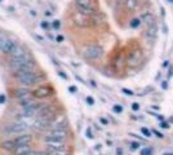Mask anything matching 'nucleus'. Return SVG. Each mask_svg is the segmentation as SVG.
I'll return each mask as SVG.
<instances>
[{"label":"nucleus","mask_w":173,"mask_h":155,"mask_svg":"<svg viewBox=\"0 0 173 155\" xmlns=\"http://www.w3.org/2000/svg\"><path fill=\"white\" fill-rule=\"evenodd\" d=\"M16 80L18 82L22 87H29V85L32 84H38L45 80V75L44 74H38L35 73H29V74H20V75H16Z\"/></svg>","instance_id":"1"},{"label":"nucleus","mask_w":173,"mask_h":155,"mask_svg":"<svg viewBox=\"0 0 173 155\" xmlns=\"http://www.w3.org/2000/svg\"><path fill=\"white\" fill-rule=\"evenodd\" d=\"M30 125L27 123H21L16 122L12 124H5L2 128V133L4 134H23L26 132V129H29Z\"/></svg>","instance_id":"2"},{"label":"nucleus","mask_w":173,"mask_h":155,"mask_svg":"<svg viewBox=\"0 0 173 155\" xmlns=\"http://www.w3.org/2000/svg\"><path fill=\"white\" fill-rule=\"evenodd\" d=\"M103 48L101 45L93 44V45H88L83 49V57L86 59H97L101 58L103 56Z\"/></svg>","instance_id":"3"},{"label":"nucleus","mask_w":173,"mask_h":155,"mask_svg":"<svg viewBox=\"0 0 173 155\" xmlns=\"http://www.w3.org/2000/svg\"><path fill=\"white\" fill-rule=\"evenodd\" d=\"M31 61H32V59H31L30 53H26V54H23V56H18V57H12V58L9 59V67H11L12 71L16 73L20 67H22L23 65L29 63V62H31Z\"/></svg>","instance_id":"4"},{"label":"nucleus","mask_w":173,"mask_h":155,"mask_svg":"<svg viewBox=\"0 0 173 155\" xmlns=\"http://www.w3.org/2000/svg\"><path fill=\"white\" fill-rule=\"evenodd\" d=\"M76 9L85 16H92L96 12L93 8L92 0H76Z\"/></svg>","instance_id":"5"},{"label":"nucleus","mask_w":173,"mask_h":155,"mask_svg":"<svg viewBox=\"0 0 173 155\" xmlns=\"http://www.w3.org/2000/svg\"><path fill=\"white\" fill-rule=\"evenodd\" d=\"M141 59H142V52L140 49H134V50H132L131 53L128 54V57H127V65L131 66V67H134V66H137L138 63L141 62Z\"/></svg>","instance_id":"6"},{"label":"nucleus","mask_w":173,"mask_h":155,"mask_svg":"<svg viewBox=\"0 0 173 155\" xmlns=\"http://www.w3.org/2000/svg\"><path fill=\"white\" fill-rule=\"evenodd\" d=\"M52 93H53V91H52L50 87H39L32 92V96L35 98L43 100V98H48L49 96H52Z\"/></svg>","instance_id":"7"},{"label":"nucleus","mask_w":173,"mask_h":155,"mask_svg":"<svg viewBox=\"0 0 173 155\" xmlns=\"http://www.w3.org/2000/svg\"><path fill=\"white\" fill-rule=\"evenodd\" d=\"M143 34L149 40H155V39H157V36H158V25H157V22L147 26V29L145 30Z\"/></svg>","instance_id":"8"},{"label":"nucleus","mask_w":173,"mask_h":155,"mask_svg":"<svg viewBox=\"0 0 173 155\" xmlns=\"http://www.w3.org/2000/svg\"><path fill=\"white\" fill-rule=\"evenodd\" d=\"M35 71H36V63L34 62V61H31L29 63L23 65L22 67H20L14 74L16 75H20V74H29V73H35Z\"/></svg>","instance_id":"9"},{"label":"nucleus","mask_w":173,"mask_h":155,"mask_svg":"<svg viewBox=\"0 0 173 155\" xmlns=\"http://www.w3.org/2000/svg\"><path fill=\"white\" fill-rule=\"evenodd\" d=\"M31 139H32V136H31V134H29V133H23V134L17 136L16 139H14V142H16V145H17V148H18V146L30 145Z\"/></svg>","instance_id":"10"},{"label":"nucleus","mask_w":173,"mask_h":155,"mask_svg":"<svg viewBox=\"0 0 173 155\" xmlns=\"http://www.w3.org/2000/svg\"><path fill=\"white\" fill-rule=\"evenodd\" d=\"M44 143L48 146V150L66 149V142L65 141H44Z\"/></svg>","instance_id":"11"},{"label":"nucleus","mask_w":173,"mask_h":155,"mask_svg":"<svg viewBox=\"0 0 173 155\" xmlns=\"http://www.w3.org/2000/svg\"><path fill=\"white\" fill-rule=\"evenodd\" d=\"M17 47H18V45L16 44V41L8 38V41H7V44H5V47L3 48V50H2V52H4V53H9V54H12L13 52L16 50V48H17Z\"/></svg>","instance_id":"12"},{"label":"nucleus","mask_w":173,"mask_h":155,"mask_svg":"<svg viewBox=\"0 0 173 155\" xmlns=\"http://www.w3.org/2000/svg\"><path fill=\"white\" fill-rule=\"evenodd\" d=\"M141 23H145V25H147V26H150V25H152V23H155V18H154V14L152 13H150V12H146V13H143L142 16H141Z\"/></svg>","instance_id":"13"},{"label":"nucleus","mask_w":173,"mask_h":155,"mask_svg":"<svg viewBox=\"0 0 173 155\" xmlns=\"http://www.w3.org/2000/svg\"><path fill=\"white\" fill-rule=\"evenodd\" d=\"M2 148H3L4 150H7V151L13 153V151L17 149V145H16L14 140H4V141L2 142Z\"/></svg>","instance_id":"14"},{"label":"nucleus","mask_w":173,"mask_h":155,"mask_svg":"<svg viewBox=\"0 0 173 155\" xmlns=\"http://www.w3.org/2000/svg\"><path fill=\"white\" fill-rule=\"evenodd\" d=\"M74 21L79 25V26H86L89 23V18H88V16H85V14H77L74 17Z\"/></svg>","instance_id":"15"},{"label":"nucleus","mask_w":173,"mask_h":155,"mask_svg":"<svg viewBox=\"0 0 173 155\" xmlns=\"http://www.w3.org/2000/svg\"><path fill=\"white\" fill-rule=\"evenodd\" d=\"M31 150V148H30V145H25V146H18L14 151H13V154L14 155H26L29 151Z\"/></svg>","instance_id":"16"},{"label":"nucleus","mask_w":173,"mask_h":155,"mask_svg":"<svg viewBox=\"0 0 173 155\" xmlns=\"http://www.w3.org/2000/svg\"><path fill=\"white\" fill-rule=\"evenodd\" d=\"M125 8L128 11H136L140 3H138V0H125Z\"/></svg>","instance_id":"17"},{"label":"nucleus","mask_w":173,"mask_h":155,"mask_svg":"<svg viewBox=\"0 0 173 155\" xmlns=\"http://www.w3.org/2000/svg\"><path fill=\"white\" fill-rule=\"evenodd\" d=\"M129 25H131L132 29H137V27H140V26H141V20L140 18H132Z\"/></svg>","instance_id":"18"},{"label":"nucleus","mask_w":173,"mask_h":155,"mask_svg":"<svg viewBox=\"0 0 173 155\" xmlns=\"http://www.w3.org/2000/svg\"><path fill=\"white\" fill-rule=\"evenodd\" d=\"M7 41H8V38L4 35V34L0 32V50H3V48L7 44Z\"/></svg>","instance_id":"19"},{"label":"nucleus","mask_w":173,"mask_h":155,"mask_svg":"<svg viewBox=\"0 0 173 155\" xmlns=\"http://www.w3.org/2000/svg\"><path fill=\"white\" fill-rule=\"evenodd\" d=\"M112 110H114V113H116V114H122L123 113V106L122 105H114Z\"/></svg>","instance_id":"20"},{"label":"nucleus","mask_w":173,"mask_h":155,"mask_svg":"<svg viewBox=\"0 0 173 155\" xmlns=\"http://www.w3.org/2000/svg\"><path fill=\"white\" fill-rule=\"evenodd\" d=\"M141 132L143 133L145 137H151V131H149V128L142 127V128H141Z\"/></svg>","instance_id":"21"},{"label":"nucleus","mask_w":173,"mask_h":155,"mask_svg":"<svg viewBox=\"0 0 173 155\" xmlns=\"http://www.w3.org/2000/svg\"><path fill=\"white\" fill-rule=\"evenodd\" d=\"M59 27H61V22H59L58 20L52 22V29H53V30H59Z\"/></svg>","instance_id":"22"},{"label":"nucleus","mask_w":173,"mask_h":155,"mask_svg":"<svg viewBox=\"0 0 173 155\" xmlns=\"http://www.w3.org/2000/svg\"><path fill=\"white\" fill-rule=\"evenodd\" d=\"M40 27L43 29V30H49V27H50V25L47 22V21H43L41 23H40Z\"/></svg>","instance_id":"23"},{"label":"nucleus","mask_w":173,"mask_h":155,"mask_svg":"<svg viewBox=\"0 0 173 155\" xmlns=\"http://www.w3.org/2000/svg\"><path fill=\"white\" fill-rule=\"evenodd\" d=\"M151 150L152 149H150V148H145L141 150V155H151Z\"/></svg>","instance_id":"24"},{"label":"nucleus","mask_w":173,"mask_h":155,"mask_svg":"<svg viewBox=\"0 0 173 155\" xmlns=\"http://www.w3.org/2000/svg\"><path fill=\"white\" fill-rule=\"evenodd\" d=\"M85 102L88 103V105H91V106L94 105V100H93V97H91V96H88V97L85 98Z\"/></svg>","instance_id":"25"},{"label":"nucleus","mask_w":173,"mask_h":155,"mask_svg":"<svg viewBox=\"0 0 173 155\" xmlns=\"http://www.w3.org/2000/svg\"><path fill=\"white\" fill-rule=\"evenodd\" d=\"M26 155H41V151H39V150H30Z\"/></svg>","instance_id":"26"},{"label":"nucleus","mask_w":173,"mask_h":155,"mask_svg":"<svg viewBox=\"0 0 173 155\" xmlns=\"http://www.w3.org/2000/svg\"><path fill=\"white\" fill-rule=\"evenodd\" d=\"M7 102V96L5 94H0V105H4Z\"/></svg>","instance_id":"27"},{"label":"nucleus","mask_w":173,"mask_h":155,"mask_svg":"<svg viewBox=\"0 0 173 155\" xmlns=\"http://www.w3.org/2000/svg\"><path fill=\"white\" fill-rule=\"evenodd\" d=\"M85 136L88 137V139H93V133H92V131H91V128H88V129H86Z\"/></svg>","instance_id":"28"},{"label":"nucleus","mask_w":173,"mask_h":155,"mask_svg":"<svg viewBox=\"0 0 173 155\" xmlns=\"http://www.w3.org/2000/svg\"><path fill=\"white\" fill-rule=\"evenodd\" d=\"M68 92H70V93H76L77 88L75 87V85H70V87H68Z\"/></svg>","instance_id":"29"},{"label":"nucleus","mask_w":173,"mask_h":155,"mask_svg":"<svg viewBox=\"0 0 173 155\" xmlns=\"http://www.w3.org/2000/svg\"><path fill=\"white\" fill-rule=\"evenodd\" d=\"M63 40H65V36H63V35H57V36H56V41H57V43H62Z\"/></svg>","instance_id":"30"},{"label":"nucleus","mask_w":173,"mask_h":155,"mask_svg":"<svg viewBox=\"0 0 173 155\" xmlns=\"http://www.w3.org/2000/svg\"><path fill=\"white\" fill-rule=\"evenodd\" d=\"M138 148H140V145H138L137 142H132V143H131V149H132V150H137Z\"/></svg>","instance_id":"31"},{"label":"nucleus","mask_w":173,"mask_h":155,"mask_svg":"<svg viewBox=\"0 0 173 155\" xmlns=\"http://www.w3.org/2000/svg\"><path fill=\"white\" fill-rule=\"evenodd\" d=\"M58 75L62 78V79H65V80H67V74L66 73H63V71H58Z\"/></svg>","instance_id":"32"},{"label":"nucleus","mask_w":173,"mask_h":155,"mask_svg":"<svg viewBox=\"0 0 173 155\" xmlns=\"http://www.w3.org/2000/svg\"><path fill=\"white\" fill-rule=\"evenodd\" d=\"M132 110H133V111H138V110H140V105H138L137 102H134L133 105H132Z\"/></svg>","instance_id":"33"},{"label":"nucleus","mask_w":173,"mask_h":155,"mask_svg":"<svg viewBox=\"0 0 173 155\" xmlns=\"http://www.w3.org/2000/svg\"><path fill=\"white\" fill-rule=\"evenodd\" d=\"M123 93L128 94V96H133V92H132V91H129V89H127V88H124V89H123Z\"/></svg>","instance_id":"34"},{"label":"nucleus","mask_w":173,"mask_h":155,"mask_svg":"<svg viewBox=\"0 0 173 155\" xmlns=\"http://www.w3.org/2000/svg\"><path fill=\"white\" fill-rule=\"evenodd\" d=\"M152 132H154V134H155V136L158 137V139H163V137H164V136H163L160 132H158V131H152Z\"/></svg>","instance_id":"35"},{"label":"nucleus","mask_w":173,"mask_h":155,"mask_svg":"<svg viewBox=\"0 0 173 155\" xmlns=\"http://www.w3.org/2000/svg\"><path fill=\"white\" fill-rule=\"evenodd\" d=\"M100 122L102 123V124H109V120H106V118H100Z\"/></svg>","instance_id":"36"},{"label":"nucleus","mask_w":173,"mask_h":155,"mask_svg":"<svg viewBox=\"0 0 173 155\" xmlns=\"http://www.w3.org/2000/svg\"><path fill=\"white\" fill-rule=\"evenodd\" d=\"M161 87H163V89H168V83L167 82H161Z\"/></svg>","instance_id":"37"},{"label":"nucleus","mask_w":173,"mask_h":155,"mask_svg":"<svg viewBox=\"0 0 173 155\" xmlns=\"http://www.w3.org/2000/svg\"><path fill=\"white\" fill-rule=\"evenodd\" d=\"M160 127H163V128L167 129V128H168V124H167L166 122H160Z\"/></svg>","instance_id":"38"},{"label":"nucleus","mask_w":173,"mask_h":155,"mask_svg":"<svg viewBox=\"0 0 173 155\" xmlns=\"http://www.w3.org/2000/svg\"><path fill=\"white\" fill-rule=\"evenodd\" d=\"M116 155H123V150L122 149H116Z\"/></svg>","instance_id":"39"},{"label":"nucleus","mask_w":173,"mask_h":155,"mask_svg":"<svg viewBox=\"0 0 173 155\" xmlns=\"http://www.w3.org/2000/svg\"><path fill=\"white\" fill-rule=\"evenodd\" d=\"M30 14H31L32 17H36V12H34V11H31V12H30Z\"/></svg>","instance_id":"40"},{"label":"nucleus","mask_w":173,"mask_h":155,"mask_svg":"<svg viewBox=\"0 0 173 155\" xmlns=\"http://www.w3.org/2000/svg\"><path fill=\"white\" fill-rule=\"evenodd\" d=\"M44 14H45L47 17H50V12H49V11H45V12H44Z\"/></svg>","instance_id":"41"},{"label":"nucleus","mask_w":173,"mask_h":155,"mask_svg":"<svg viewBox=\"0 0 173 155\" xmlns=\"http://www.w3.org/2000/svg\"><path fill=\"white\" fill-rule=\"evenodd\" d=\"M161 155H173V153H164V154H161Z\"/></svg>","instance_id":"42"},{"label":"nucleus","mask_w":173,"mask_h":155,"mask_svg":"<svg viewBox=\"0 0 173 155\" xmlns=\"http://www.w3.org/2000/svg\"><path fill=\"white\" fill-rule=\"evenodd\" d=\"M169 122L173 124V116H171V118H169Z\"/></svg>","instance_id":"43"},{"label":"nucleus","mask_w":173,"mask_h":155,"mask_svg":"<svg viewBox=\"0 0 173 155\" xmlns=\"http://www.w3.org/2000/svg\"><path fill=\"white\" fill-rule=\"evenodd\" d=\"M169 2H171V3H173V0H169Z\"/></svg>","instance_id":"44"}]
</instances>
